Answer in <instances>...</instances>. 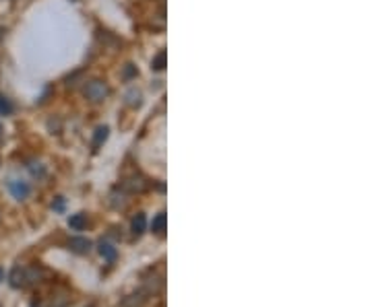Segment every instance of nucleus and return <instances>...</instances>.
I'll return each mask as SVG.
<instances>
[{"label":"nucleus","instance_id":"nucleus-9","mask_svg":"<svg viewBox=\"0 0 372 307\" xmlns=\"http://www.w3.org/2000/svg\"><path fill=\"white\" fill-rule=\"evenodd\" d=\"M85 225H87V218H85L83 212H77V214H73V216L69 218V227H71L73 231H83Z\"/></svg>","mask_w":372,"mask_h":307},{"label":"nucleus","instance_id":"nucleus-14","mask_svg":"<svg viewBox=\"0 0 372 307\" xmlns=\"http://www.w3.org/2000/svg\"><path fill=\"white\" fill-rule=\"evenodd\" d=\"M128 103L130 105H139L141 103V93L139 91H130L128 93Z\"/></svg>","mask_w":372,"mask_h":307},{"label":"nucleus","instance_id":"nucleus-11","mask_svg":"<svg viewBox=\"0 0 372 307\" xmlns=\"http://www.w3.org/2000/svg\"><path fill=\"white\" fill-rule=\"evenodd\" d=\"M105 138H108V128L105 126H99L95 130V136H93V150H97L105 142Z\"/></svg>","mask_w":372,"mask_h":307},{"label":"nucleus","instance_id":"nucleus-17","mask_svg":"<svg viewBox=\"0 0 372 307\" xmlns=\"http://www.w3.org/2000/svg\"><path fill=\"white\" fill-rule=\"evenodd\" d=\"M0 276H3V270H0Z\"/></svg>","mask_w":372,"mask_h":307},{"label":"nucleus","instance_id":"nucleus-4","mask_svg":"<svg viewBox=\"0 0 372 307\" xmlns=\"http://www.w3.org/2000/svg\"><path fill=\"white\" fill-rule=\"evenodd\" d=\"M9 280H11V287H13V289H21V287H25V268L15 266V268L11 270Z\"/></svg>","mask_w":372,"mask_h":307},{"label":"nucleus","instance_id":"nucleus-12","mask_svg":"<svg viewBox=\"0 0 372 307\" xmlns=\"http://www.w3.org/2000/svg\"><path fill=\"white\" fill-rule=\"evenodd\" d=\"M151 68H153V70H164V68H166V52H160L155 58H153Z\"/></svg>","mask_w":372,"mask_h":307},{"label":"nucleus","instance_id":"nucleus-7","mask_svg":"<svg viewBox=\"0 0 372 307\" xmlns=\"http://www.w3.org/2000/svg\"><path fill=\"white\" fill-rule=\"evenodd\" d=\"M145 301H147L145 293H133V295L124 297L122 305H124V307H143V305H145Z\"/></svg>","mask_w":372,"mask_h":307},{"label":"nucleus","instance_id":"nucleus-3","mask_svg":"<svg viewBox=\"0 0 372 307\" xmlns=\"http://www.w3.org/2000/svg\"><path fill=\"white\" fill-rule=\"evenodd\" d=\"M69 248L75 254H87V252H89V248H91V241L85 239V237H73L69 241Z\"/></svg>","mask_w":372,"mask_h":307},{"label":"nucleus","instance_id":"nucleus-1","mask_svg":"<svg viewBox=\"0 0 372 307\" xmlns=\"http://www.w3.org/2000/svg\"><path fill=\"white\" fill-rule=\"evenodd\" d=\"M105 95H108V87H105L101 81H89V83L85 85V97L89 99V101L97 103V101H101Z\"/></svg>","mask_w":372,"mask_h":307},{"label":"nucleus","instance_id":"nucleus-10","mask_svg":"<svg viewBox=\"0 0 372 307\" xmlns=\"http://www.w3.org/2000/svg\"><path fill=\"white\" fill-rule=\"evenodd\" d=\"M166 221H168L166 212H160L155 218H153V223H151V231H153V233H157V235H162V233L166 231Z\"/></svg>","mask_w":372,"mask_h":307},{"label":"nucleus","instance_id":"nucleus-5","mask_svg":"<svg viewBox=\"0 0 372 307\" xmlns=\"http://www.w3.org/2000/svg\"><path fill=\"white\" fill-rule=\"evenodd\" d=\"M145 188H147V182L143 178H130L122 182V190H128V192H143Z\"/></svg>","mask_w":372,"mask_h":307},{"label":"nucleus","instance_id":"nucleus-13","mask_svg":"<svg viewBox=\"0 0 372 307\" xmlns=\"http://www.w3.org/2000/svg\"><path fill=\"white\" fill-rule=\"evenodd\" d=\"M11 112H13V105L5 97H0V114H11Z\"/></svg>","mask_w":372,"mask_h":307},{"label":"nucleus","instance_id":"nucleus-6","mask_svg":"<svg viewBox=\"0 0 372 307\" xmlns=\"http://www.w3.org/2000/svg\"><path fill=\"white\" fill-rule=\"evenodd\" d=\"M99 256L112 264V262H116V258H118V252H116V248L112 244H103V241H101V244H99Z\"/></svg>","mask_w":372,"mask_h":307},{"label":"nucleus","instance_id":"nucleus-8","mask_svg":"<svg viewBox=\"0 0 372 307\" xmlns=\"http://www.w3.org/2000/svg\"><path fill=\"white\" fill-rule=\"evenodd\" d=\"M130 227H133V233H135V235H143L145 229H147V218H145V214H143V212L135 214V218H133V223H130Z\"/></svg>","mask_w":372,"mask_h":307},{"label":"nucleus","instance_id":"nucleus-2","mask_svg":"<svg viewBox=\"0 0 372 307\" xmlns=\"http://www.w3.org/2000/svg\"><path fill=\"white\" fill-rule=\"evenodd\" d=\"M9 192L13 194V198H17V200H25L27 196H29V186H27V182L11 180V182H9Z\"/></svg>","mask_w":372,"mask_h":307},{"label":"nucleus","instance_id":"nucleus-15","mask_svg":"<svg viewBox=\"0 0 372 307\" xmlns=\"http://www.w3.org/2000/svg\"><path fill=\"white\" fill-rule=\"evenodd\" d=\"M99 39L101 41H112V43H118V39H114L108 31H99Z\"/></svg>","mask_w":372,"mask_h":307},{"label":"nucleus","instance_id":"nucleus-16","mask_svg":"<svg viewBox=\"0 0 372 307\" xmlns=\"http://www.w3.org/2000/svg\"><path fill=\"white\" fill-rule=\"evenodd\" d=\"M52 208H54V210H58V212H60V210H62V208H64V200H62V198H58V200H56V202H54V204H52Z\"/></svg>","mask_w":372,"mask_h":307}]
</instances>
